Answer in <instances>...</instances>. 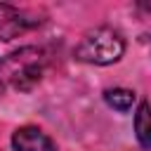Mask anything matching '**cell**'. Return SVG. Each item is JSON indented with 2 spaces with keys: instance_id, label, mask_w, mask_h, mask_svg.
<instances>
[{
  "instance_id": "obj_1",
  "label": "cell",
  "mask_w": 151,
  "mask_h": 151,
  "mask_svg": "<svg viewBox=\"0 0 151 151\" xmlns=\"http://www.w3.org/2000/svg\"><path fill=\"white\" fill-rule=\"evenodd\" d=\"M45 71V52L38 47H21L0 61V83L19 92H28L40 83Z\"/></svg>"
},
{
  "instance_id": "obj_2",
  "label": "cell",
  "mask_w": 151,
  "mask_h": 151,
  "mask_svg": "<svg viewBox=\"0 0 151 151\" xmlns=\"http://www.w3.org/2000/svg\"><path fill=\"white\" fill-rule=\"evenodd\" d=\"M123 52H125V40L116 31H111V28H94L76 47V59L85 61V64L106 66V64L118 61L123 57Z\"/></svg>"
},
{
  "instance_id": "obj_3",
  "label": "cell",
  "mask_w": 151,
  "mask_h": 151,
  "mask_svg": "<svg viewBox=\"0 0 151 151\" xmlns=\"http://www.w3.org/2000/svg\"><path fill=\"white\" fill-rule=\"evenodd\" d=\"M33 26H38V19H28L12 5H0V40H14Z\"/></svg>"
},
{
  "instance_id": "obj_4",
  "label": "cell",
  "mask_w": 151,
  "mask_h": 151,
  "mask_svg": "<svg viewBox=\"0 0 151 151\" xmlns=\"http://www.w3.org/2000/svg\"><path fill=\"white\" fill-rule=\"evenodd\" d=\"M12 146L17 151H57L54 142L38 127H19L12 134Z\"/></svg>"
},
{
  "instance_id": "obj_5",
  "label": "cell",
  "mask_w": 151,
  "mask_h": 151,
  "mask_svg": "<svg viewBox=\"0 0 151 151\" xmlns=\"http://www.w3.org/2000/svg\"><path fill=\"white\" fill-rule=\"evenodd\" d=\"M134 132H137L139 144L151 151V106H149V101H142L139 109H137V116H134Z\"/></svg>"
},
{
  "instance_id": "obj_6",
  "label": "cell",
  "mask_w": 151,
  "mask_h": 151,
  "mask_svg": "<svg viewBox=\"0 0 151 151\" xmlns=\"http://www.w3.org/2000/svg\"><path fill=\"white\" fill-rule=\"evenodd\" d=\"M104 99H106V104H109L111 109L125 113V111H130L132 104H134V92H132V90H125V87H113V90H106V92H104Z\"/></svg>"
},
{
  "instance_id": "obj_7",
  "label": "cell",
  "mask_w": 151,
  "mask_h": 151,
  "mask_svg": "<svg viewBox=\"0 0 151 151\" xmlns=\"http://www.w3.org/2000/svg\"><path fill=\"white\" fill-rule=\"evenodd\" d=\"M139 7H142V9H146V12H151V2H142Z\"/></svg>"
}]
</instances>
